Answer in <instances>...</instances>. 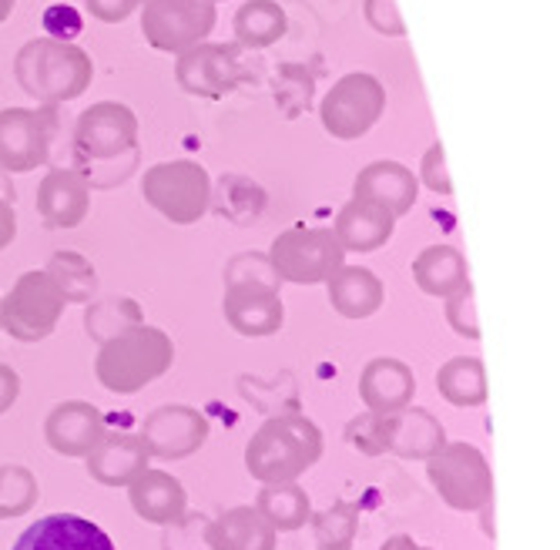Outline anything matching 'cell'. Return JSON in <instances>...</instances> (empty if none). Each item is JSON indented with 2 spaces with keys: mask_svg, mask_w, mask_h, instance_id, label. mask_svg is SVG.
I'll list each match as a JSON object with an SVG mask.
<instances>
[{
  "mask_svg": "<svg viewBox=\"0 0 560 550\" xmlns=\"http://www.w3.org/2000/svg\"><path fill=\"white\" fill-rule=\"evenodd\" d=\"M266 256L279 282H292V285H323L336 269L346 266V253L336 242L332 229H310V225H292L279 232Z\"/></svg>",
  "mask_w": 560,
  "mask_h": 550,
  "instance_id": "cell-7",
  "label": "cell"
},
{
  "mask_svg": "<svg viewBox=\"0 0 560 550\" xmlns=\"http://www.w3.org/2000/svg\"><path fill=\"white\" fill-rule=\"evenodd\" d=\"M65 295L44 269L18 276L11 292L0 299V329L18 342H40L58 329L65 316Z\"/></svg>",
  "mask_w": 560,
  "mask_h": 550,
  "instance_id": "cell-8",
  "label": "cell"
},
{
  "mask_svg": "<svg viewBox=\"0 0 560 550\" xmlns=\"http://www.w3.org/2000/svg\"><path fill=\"white\" fill-rule=\"evenodd\" d=\"M256 511L276 534H295L310 524L313 500L299 483H269L256 496Z\"/></svg>",
  "mask_w": 560,
  "mask_h": 550,
  "instance_id": "cell-27",
  "label": "cell"
},
{
  "mask_svg": "<svg viewBox=\"0 0 560 550\" xmlns=\"http://www.w3.org/2000/svg\"><path fill=\"white\" fill-rule=\"evenodd\" d=\"M279 534L256 507H229L206 527L209 550H276Z\"/></svg>",
  "mask_w": 560,
  "mask_h": 550,
  "instance_id": "cell-24",
  "label": "cell"
},
{
  "mask_svg": "<svg viewBox=\"0 0 560 550\" xmlns=\"http://www.w3.org/2000/svg\"><path fill=\"white\" fill-rule=\"evenodd\" d=\"M94 61L84 47L61 37H34L14 58V81L37 105H65L91 87Z\"/></svg>",
  "mask_w": 560,
  "mask_h": 550,
  "instance_id": "cell-2",
  "label": "cell"
},
{
  "mask_svg": "<svg viewBox=\"0 0 560 550\" xmlns=\"http://www.w3.org/2000/svg\"><path fill=\"white\" fill-rule=\"evenodd\" d=\"M323 457V430L302 413L269 417L245 443V470L262 487L295 483Z\"/></svg>",
  "mask_w": 560,
  "mask_h": 550,
  "instance_id": "cell-1",
  "label": "cell"
},
{
  "mask_svg": "<svg viewBox=\"0 0 560 550\" xmlns=\"http://www.w3.org/2000/svg\"><path fill=\"white\" fill-rule=\"evenodd\" d=\"M18 399H21V376L14 366L0 363V417H4Z\"/></svg>",
  "mask_w": 560,
  "mask_h": 550,
  "instance_id": "cell-40",
  "label": "cell"
},
{
  "mask_svg": "<svg viewBox=\"0 0 560 550\" xmlns=\"http://www.w3.org/2000/svg\"><path fill=\"white\" fill-rule=\"evenodd\" d=\"M446 443L443 423L420 407H406L393 413V436H389V454L402 460H430L436 449Z\"/></svg>",
  "mask_w": 560,
  "mask_h": 550,
  "instance_id": "cell-25",
  "label": "cell"
},
{
  "mask_svg": "<svg viewBox=\"0 0 560 550\" xmlns=\"http://www.w3.org/2000/svg\"><path fill=\"white\" fill-rule=\"evenodd\" d=\"M14 550H118L105 527L78 514H47L27 527Z\"/></svg>",
  "mask_w": 560,
  "mask_h": 550,
  "instance_id": "cell-18",
  "label": "cell"
},
{
  "mask_svg": "<svg viewBox=\"0 0 560 550\" xmlns=\"http://www.w3.org/2000/svg\"><path fill=\"white\" fill-rule=\"evenodd\" d=\"M128 500H131V511L144 524H155V527H175L185 520V511H188V493L182 480L165 470H151V467L128 487Z\"/></svg>",
  "mask_w": 560,
  "mask_h": 550,
  "instance_id": "cell-20",
  "label": "cell"
},
{
  "mask_svg": "<svg viewBox=\"0 0 560 550\" xmlns=\"http://www.w3.org/2000/svg\"><path fill=\"white\" fill-rule=\"evenodd\" d=\"M65 295V303H81L88 306L97 292V272L81 253H55L44 269Z\"/></svg>",
  "mask_w": 560,
  "mask_h": 550,
  "instance_id": "cell-30",
  "label": "cell"
},
{
  "mask_svg": "<svg viewBox=\"0 0 560 550\" xmlns=\"http://www.w3.org/2000/svg\"><path fill=\"white\" fill-rule=\"evenodd\" d=\"M138 323H141V309L135 299H101V303L88 306V313H84V329L97 342H105L115 332L138 326Z\"/></svg>",
  "mask_w": 560,
  "mask_h": 550,
  "instance_id": "cell-33",
  "label": "cell"
},
{
  "mask_svg": "<svg viewBox=\"0 0 560 550\" xmlns=\"http://www.w3.org/2000/svg\"><path fill=\"white\" fill-rule=\"evenodd\" d=\"M40 500L37 477L21 467V464H4L0 467V520H18L31 514Z\"/></svg>",
  "mask_w": 560,
  "mask_h": 550,
  "instance_id": "cell-31",
  "label": "cell"
},
{
  "mask_svg": "<svg viewBox=\"0 0 560 550\" xmlns=\"http://www.w3.org/2000/svg\"><path fill=\"white\" fill-rule=\"evenodd\" d=\"M393 232H396V219L389 212L370 202H355V198H349L332 222V235L342 245V253H360V256L383 248L393 238Z\"/></svg>",
  "mask_w": 560,
  "mask_h": 550,
  "instance_id": "cell-23",
  "label": "cell"
},
{
  "mask_svg": "<svg viewBox=\"0 0 560 550\" xmlns=\"http://www.w3.org/2000/svg\"><path fill=\"white\" fill-rule=\"evenodd\" d=\"M175 363V342L159 326H128L101 342L94 356V376L108 393L135 396L162 379Z\"/></svg>",
  "mask_w": 560,
  "mask_h": 550,
  "instance_id": "cell-3",
  "label": "cell"
},
{
  "mask_svg": "<svg viewBox=\"0 0 560 550\" xmlns=\"http://www.w3.org/2000/svg\"><path fill=\"white\" fill-rule=\"evenodd\" d=\"M386 112V87L370 71L342 74L319 102V121L326 134L339 141H355L373 131Z\"/></svg>",
  "mask_w": 560,
  "mask_h": 550,
  "instance_id": "cell-9",
  "label": "cell"
},
{
  "mask_svg": "<svg viewBox=\"0 0 560 550\" xmlns=\"http://www.w3.org/2000/svg\"><path fill=\"white\" fill-rule=\"evenodd\" d=\"M446 323L456 336L480 339V319H477V295L474 285H460L453 295H446Z\"/></svg>",
  "mask_w": 560,
  "mask_h": 550,
  "instance_id": "cell-35",
  "label": "cell"
},
{
  "mask_svg": "<svg viewBox=\"0 0 560 550\" xmlns=\"http://www.w3.org/2000/svg\"><path fill=\"white\" fill-rule=\"evenodd\" d=\"M363 17L383 37H402L406 34V24H402L396 0H363Z\"/></svg>",
  "mask_w": 560,
  "mask_h": 550,
  "instance_id": "cell-38",
  "label": "cell"
},
{
  "mask_svg": "<svg viewBox=\"0 0 560 550\" xmlns=\"http://www.w3.org/2000/svg\"><path fill=\"white\" fill-rule=\"evenodd\" d=\"M235 40L238 47H248V51H262V47H272L276 40L285 37L289 31V17L285 11L276 4V0H248L235 11Z\"/></svg>",
  "mask_w": 560,
  "mask_h": 550,
  "instance_id": "cell-29",
  "label": "cell"
},
{
  "mask_svg": "<svg viewBox=\"0 0 560 550\" xmlns=\"http://www.w3.org/2000/svg\"><path fill=\"white\" fill-rule=\"evenodd\" d=\"M58 118L55 108H0V168L27 175L50 159Z\"/></svg>",
  "mask_w": 560,
  "mask_h": 550,
  "instance_id": "cell-11",
  "label": "cell"
},
{
  "mask_svg": "<svg viewBox=\"0 0 560 550\" xmlns=\"http://www.w3.org/2000/svg\"><path fill=\"white\" fill-rule=\"evenodd\" d=\"M316 534V550H352L355 530H360V511L352 504H332L310 517Z\"/></svg>",
  "mask_w": 560,
  "mask_h": 550,
  "instance_id": "cell-32",
  "label": "cell"
},
{
  "mask_svg": "<svg viewBox=\"0 0 560 550\" xmlns=\"http://www.w3.org/2000/svg\"><path fill=\"white\" fill-rule=\"evenodd\" d=\"M380 550H420V543H417L413 537H406V534H396V537H389Z\"/></svg>",
  "mask_w": 560,
  "mask_h": 550,
  "instance_id": "cell-42",
  "label": "cell"
},
{
  "mask_svg": "<svg viewBox=\"0 0 560 550\" xmlns=\"http://www.w3.org/2000/svg\"><path fill=\"white\" fill-rule=\"evenodd\" d=\"M413 282L423 295H433V299L453 295L456 289L470 282L464 253L453 245H427L413 259Z\"/></svg>",
  "mask_w": 560,
  "mask_h": 550,
  "instance_id": "cell-26",
  "label": "cell"
},
{
  "mask_svg": "<svg viewBox=\"0 0 560 550\" xmlns=\"http://www.w3.org/2000/svg\"><path fill=\"white\" fill-rule=\"evenodd\" d=\"M436 389L456 410H474L487 403V370L477 356H453L436 373Z\"/></svg>",
  "mask_w": 560,
  "mask_h": 550,
  "instance_id": "cell-28",
  "label": "cell"
},
{
  "mask_svg": "<svg viewBox=\"0 0 560 550\" xmlns=\"http://www.w3.org/2000/svg\"><path fill=\"white\" fill-rule=\"evenodd\" d=\"M144 4V0H84V8L94 21L101 24H121L128 21L138 8Z\"/></svg>",
  "mask_w": 560,
  "mask_h": 550,
  "instance_id": "cell-39",
  "label": "cell"
},
{
  "mask_svg": "<svg viewBox=\"0 0 560 550\" xmlns=\"http://www.w3.org/2000/svg\"><path fill=\"white\" fill-rule=\"evenodd\" d=\"M105 433H108L105 413L94 403H88V399H65L44 420L47 446L68 460H84Z\"/></svg>",
  "mask_w": 560,
  "mask_h": 550,
  "instance_id": "cell-15",
  "label": "cell"
},
{
  "mask_svg": "<svg viewBox=\"0 0 560 550\" xmlns=\"http://www.w3.org/2000/svg\"><path fill=\"white\" fill-rule=\"evenodd\" d=\"M91 212V185L78 168H47L37 185V215L47 229H78Z\"/></svg>",
  "mask_w": 560,
  "mask_h": 550,
  "instance_id": "cell-16",
  "label": "cell"
},
{
  "mask_svg": "<svg viewBox=\"0 0 560 550\" xmlns=\"http://www.w3.org/2000/svg\"><path fill=\"white\" fill-rule=\"evenodd\" d=\"M413 393H417V376L402 360L376 356L360 373V399L370 413H399L406 407H413Z\"/></svg>",
  "mask_w": 560,
  "mask_h": 550,
  "instance_id": "cell-21",
  "label": "cell"
},
{
  "mask_svg": "<svg viewBox=\"0 0 560 550\" xmlns=\"http://www.w3.org/2000/svg\"><path fill=\"white\" fill-rule=\"evenodd\" d=\"M14 8H18V0H0V24H4V21H11Z\"/></svg>",
  "mask_w": 560,
  "mask_h": 550,
  "instance_id": "cell-43",
  "label": "cell"
},
{
  "mask_svg": "<svg viewBox=\"0 0 560 550\" xmlns=\"http://www.w3.org/2000/svg\"><path fill=\"white\" fill-rule=\"evenodd\" d=\"M148 454L135 433H105L84 457L88 477L101 487H131L148 470Z\"/></svg>",
  "mask_w": 560,
  "mask_h": 550,
  "instance_id": "cell-19",
  "label": "cell"
},
{
  "mask_svg": "<svg viewBox=\"0 0 560 550\" xmlns=\"http://www.w3.org/2000/svg\"><path fill=\"white\" fill-rule=\"evenodd\" d=\"M175 81L185 94L219 102L245 81L242 47L238 44H209L201 40L188 51L175 55Z\"/></svg>",
  "mask_w": 560,
  "mask_h": 550,
  "instance_id": "cell-12",
  "label": "cell"
},
{
  "mask_svg": "<svg viewBox=\"0 0 560 550\" xmlns=\"http://www.w3.org/2000/svg\"><path fill=\"white\" fill-rule=\"evenodd\" d=\"M430 487L440 493V500L450 511L460 514H480L493 500V470L483 449L474 443H443L436 454L427 460Z\"/></svg>",
  "mask_w": 560,
  "mask_h": 550,
  "instance_id": "cell-6",
  "label": "cell"
},
{
  "mask_svg": "<svg viewBox=\"0 0 560 550\" xmlns=\"http://www.w3.org/2000/svg\"><path fill=\"white\" fill-rule=\"evenodd\" d=\"M393 436V413H355L346 423V443L363 457H383L389 454Z\"/></svg>",
  "mask_w": 560,
  "mask_h": 550,
  "instance_id": "cell-34",
  "label": "cell"
},
{
  "mask_svg": "<svg viewBox=\"0 0 560 550\" xmlns=\"http://www.w3.org/2000/svg\"><path fill=\"white\" fill-rule=\"evenodd\" d=\"M141 195L172 225H195L212 209V175L191 159L159 162L141 175Z\"/></svg>",
  "mask_w": 560,
  "mask_h": 550,
  "instance_id": "cell-5",
  "label": "cell"
},
{
  "mask_svg": "<svg viewBox=\"0 0 560 550\" xmlns=\"http://www.w3.org/2000/svg\"><path fill=\"white\" fill-rule=\"evenodd\" d=\"M222 313L225 323L245 339H269L285 326L282 292L262 282H229Z\"/></svg>",
  "mask_w": 560,
  "mask_h": 550,
  "instance_id": "cell-14",
  "label": "cell"
},
{
  "mask_svg": "<svg viewBox=\"0 0 560 550\" xmlns=\"http://www.w3.org/2000/svg\"><path fill=\"white\" fill-rule=\"evenodd\" d=\"M229 282H262V285L282 289L279 276L269 266V256H262V253H242V256H235L229 262V269H225V285Z\"/></svg>",
  "mask_w": 560,
  "mask_h": 550,
  "instance_id": "cell-36",
  "label": "cell"
},
{
  "mask_svg": "<svg viewBox=\"0 0 560 550\" xmlns=\"http://www.w3.org/2000/svg\"><path fill=\"white\" fill-rule=\"evenodd\" d=\"M352 198L355 202H370V206L389 212L393 219H402L417 206L420 182H417L413 168H406L399 162H373L355 175Z\"/></svg>",
  "mask_w": 560,
  "mask_h": 550,
  "instance_id": "cell-17",
  "label": "cell"
},
{
  "mask_svg": "<svg viewBox=\"0 0 560 550\" xmlns=\"http://www.w3.org/2000/svg\"><path fill=\"white\" fill-rule=\"evenodd\" d=\"M74 159L84 165V178L94 168L121 165L131 172L138 162V118L121 102H94L74 121Z\"/></svg>",
  "mask_w": 560,
  "mask_h": 550,
  "instance_id": "cell-4",
  "label": "cell"
},
{
  "mask_svg": "<svg viewBox=\"0 0 560 550\" xmlns=\"http://www.w3.org/2000/svg\"><path fill=\"white\" fill-rule=\"evenodd\" d=\"M329 306L342 319H370L386 303V285L383 279L366 266H342L326 282Z\"/></svg>",
  "mask_w": 560,
  "mask_h": 550,
  "instance_id": "cell-22",
  "label": "cell"
},
{
  "mask_svg": "<svg viewBox=\"0 0 560 550\" xmlns=\"http://www.w3.org/2000/svg\"><path fill=\"white\" fill-rule=\"evenodd\" d=\"M215 4L209 0H144L141 34L162 55H182L215 31Z\"/></svg>",
  "mask_w": 560,
  "mask_h": 550,
  "instance_id": "cell-10",
  "label": "cell"
},
{
  "mask_svg": "<svg viewBox=\"0 0 560 550\" xmlns=\"http://www.w3.org/2000/svg\"><path fill=\"white\" fill-rule=\"evenodd\" d=\"M420 550H430V547H420Z\"/></svg>",
  "mask_w": 560,
  "mask_h": 550,
  "instance_id": "cell-45",
  "label": "cell"
},
{
  "mask_svg": "<svg viewBox=\"0 0 560 550\" xmlns=\"http://www.w3.org/2000/svg\"><path fill=\"white\" fill-rule=\"evenodd\" d=\"M417 182H423L436 195H453V182H450V172H446V152H443L440 141H433L427 152H423Z\"/></svg>",
  "mask_w": 560,
  "mask_h": 550,
  "instance_id": "cell-37",
  "label": "cell"
},
{
  "mask_svg": "<svg viewBox=\"0 0 560 550\" xmlns=\"http://www.w3.org/2000/svg\"><path fill=\"white\" fill-rule=\"evenodd\" d=\"M138 440L151 460H185L206 446L209 417L185 403H165L144 417Z\"/></svg>",
  "mask_w": 560,
  "mask_h": 550,
  "instance_id": "cell-13",
  "label": "cell"
},
{
  "mask_svg": "<svg viewBox=\"0 0 560 550\" xmlns=\"http://www.w3.org/2000/svg\"><path fill=\"white\" fill-rule=\"evenodd\" d=\"M18 238V212L8 198H0V253Z\"/></svg>",
  "mask_w": 560,
  "mask_h": 550,
  "instance_id": "cell-41",
  "label": "cell"
},
{
  "mask_svg": "<svg viewBox=\"0 0 560 550\" xmlns=\"http://www.w3.org/2000/svg\"><path fill=\"white\" fill-rule=\"evenodd\" d=\"M209 4H222V0H209Z\"/></svg>",
  "mask_w": 560,
  "mask_h": 550,
  "instance_id": "cell-44",
  "label": "cell"
}]
</instances>
